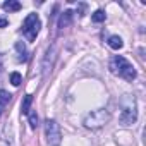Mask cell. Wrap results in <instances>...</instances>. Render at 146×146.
I'll return each mask as SVG.
<instances>
[{
  "label": "cell",
  "instance_id": "2e32d148",
  "mask_svg": "<svg viewBox=\"0 0 146 146\" xmlns=\"http://www.w3.org/2000/svg\"><path fill=\"white\" fill-rule=\"evenodd\" d=\"M0 70H2V58H0Z\"/></svg>",
  "mask_w": 146,
  "mask_h": 146
},
{
  "label": "cell",
  "instance_id": "8992f818",
  "mask_svg": "<svg viewBox=\"0 0 146 146\" xmlns=\"http://www.w3.org/2000/svg\"><path fill=\"white\" fill-rule=\"evenodd\" d=\"M70 21H72V11H64L62 16L58 17V28L60 29L62 28H67L70 24Z\"/></svg>",
  "mask_w": 146,
  "mask_h": 146
},
{
  "label": "cell",
  "instance_id": "277c9868",
  "mask_svg": "<svg viewBox=\"0 0 146 146\" xmlns=\"http://www.w3.org/2000/svg\"><path fill=\"white\" fill-rule=\"evenodd\" d=\"M40 28H41V23H40L38 14H29L24 19V23H23V33L28 38V41H35L36 40V36L40 33Z\"/></svg>",
  "mask_w": 146,
  "mask_h": 146
},
{
  "label": "cell",
  "instance_id": "9c48e42d",
  "mask_svg": "<svg viewBox=\"0 0 146 146\" xmlns=\"http://www.w3.org/2000/svg\"><path fill=\"white\" fill-rule=\"evenodd\" d=\"M31 103H33V96H31V95H26V96H24V102H23V105H21V112H23V113H29Z\"/></svg>",
  "mask_w": 146,
  "mask_h": 146
},
{
  "label": "cell",
  "instance_id": "8fae6325",
  "mask_svg": "<svg viewBox=\"0 0 146 146\" xmlns=\"http://www.w3.org/2000/svg\"><path fill=\"white\" fill-rule=\"evenodd\" d=\"M91 19H93L95 23H103V21L107 19V14H105L103 11H96V12H93Z\"/></svg>",
  "mask_w": 146,
  "mask_h": 146
},
{
  "label": "cell",
  "instance_id": "5b68a950",
  "mask_svg": "<svg viewBox=\"0 0 146 146\" xmlns=\"http://www.w3.org/2000/svg\"><path fill=\"white\" fill-rule=\"evenodd\" d=\"M45 132H46V139L50 143V146H58L62 143V132H60V125L53 120L48 119L45 122Z\"/></svg>",
  "mask_w": 146,
  "mask_h": 146
},
{
  "label": "cell",
  "instance_id": "7a4b0ae2",
  "mask_svg": "<svg viewBox=\"0 0 146 146\" xmlns=\"http://www.w3.org/2000/svg\"><path fill=\"white\" fill-rule=\"evenodd\" d=\"M137 119V107L134 96H127L122 102V112H120V122L124 125H132Z\"/></svg>",
  "mask_w": 146,
  "mask_h": 146
},
{
  "label": "cell",
  "instance_id": "3957f363",
  "mask_svg": "<svg viewBox=\"0 0 146 146\" xmlns=\"http://www.w3.org/2000/svg\"><path fill=\"white\" fill-rule=\"evenodd\" d=\"M108 120H110V112L108 110H105V108L93 110L91 113H88L84 117V127H88V129H100Z\"/></svg>",
  "mask_w": 146,
  "mask_h": 146
},
{
  "label": "cell",
  "instance_id": "6da1fadb",
  "mask_svg": "<svg viewBox=\"0 0 146 146\" xmlns=\"http://www.w3.org/2000/svg\"><path fill=\"white\" fill-rule=\"evenodd\" d=\"M110 70L113 74H119L120 78H124L125 81H132L136 79V69L122 57V55H117L112 58L110 62Z\"/></svg>",
  "mask_w": 146,
  "mask_h": 146
},
{
  "label": "cell",
  "instance_id": "7c38bea8",
  "mask_svg": "<svg viewBox=\"0 0 146 146\" xmlns=\"http://www.w3.org/2000/svg\"><path fill=\"white\" fill-rule=\"evenodd\" d=\"M11 83H12L14 86H19V84L23 83V78H21L19 72H12V74H11Z\"/></svg>",
  "mask_w": 146,
  "mask_h": 146
},
{
  "label": "cell",
  "instance_id": "4fadbf2b",
  "mask_svg": "<svg viewBox=\"0 0 146 146\" xmlns=\"http://www.w3.org/2000/svg\"><path fill=\"white\" fill-rule=\"evenodd\" d=\"M28 115H29V125H31V129H36V125H38V115H36V112H29Z\"/></svg>",
  "mask_w": 146,
  "mask_h": 146
},
{
  "label": "cell",
  "instance_id": "52a82bcc",
  "mask_svg": "<svg viewBox=\"0 0 146 146\" xmlns=\"http://www.w3.org/2000/svg\"><path fill=\"white\" fill-rule=\"evenodd\" d=\"M108 46H110L112 50H120V48L124 46V41H122V38H120V36L113 35V36H110V38H108Z\"/></svg>",
  "mask_w": 146,
  "mask_h": 146
},
{
  "label": "cell",
  "instance_id": "30bf717a",
  "mask_svg": "<svg viewBox=\"0 0 146 146\" xmlns=\"http://www.w3.org/2000/svg\"><path fill=\"white\" fill-rule=\"evenodd\" d=\"M11 93L9 91H5V90H0V107H5L9 102H11Z\"/></svg>",
  "mask_w": 146,
  "mask_h": 146
},
{
  "label": "cell",
  "instance_id": "ba28073f",
  "mask_svg": "<svg viewBox=\"0 0 146 146\" xmlns=\"http://www.w3.org/2000/svg\"><path fill=\"white\" fill-rule=\"evenodd\" d=\"M4 9L7 12H17V11H21V2H17V0H7V2H4Z\"/></svg>",
  "mask_w": 146,
  "mask_h": 146
},
{
  "label": "cell",
  "instance_id": "9a60e30c",
  "mask_svg": "<svg viewBox=\"0 0 146 146\" xmlns=\"http://www.w3.org/2000/svg\"><path fill=\"white\" fill-rule=\"evenodd\" d=\"M9 24V21H7V17H4V16H0V28H5Z\"/></svg>",
  "mask_w": 146,
  "mask_h": 146
},
{
  "label": "cell",
  "instance_id": "5bb4252c",
  "mask_svg": "<svg viewBox=\"0 0 146 146\" xmlns=\"http://www.w3.org/2000/svg\"><path fill=\"white\" fill-rule=\"evenodd\" d=\"M16 48H17V52L23 55V57H21V60H26V58H28V57H26V46H24L21 41H17V43H16Z\"/></svg>",
  "mask_w": 146,
  "mask_h": 146
}]
</instances>
